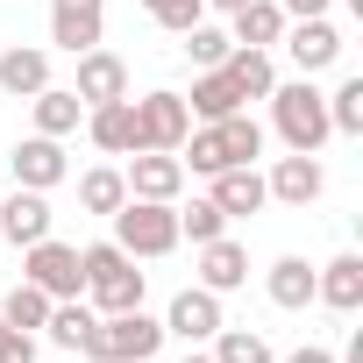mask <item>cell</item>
<instances>
[{"label":"cell","mask_w":363,"mask_h":363,"mask_svg":"<svg viewBox=\"0 0 363 363\" xmlns=\"http://www.w3.org/2000/svg\"><path fill=\"white\" fill-rule=\"evenodd\" d=\"M143 8H150V22L171 29V36H186L193 22H207V0H143Z\"/></svg>","instance_id":"33"},{"label":"cell","mask_w":363,"mask_h":363,"mask_svg":"<svg viewBox=\"0 0 363 363\" xmlns=\"http://www.w3.org/2000/svg\"><path fill=\"white\" fill-rule=\"evenodd\" d=\"M164 335H178V342H214V335H221V292L186 285V292L171 299V313H164Z\"/></svg>","instance_id":"13"},{"label":"cell","mask_w":363,"mask_h":363,"mask_svg":"<svg viewBox=\"0 0 363 363\" xmlns=\"http://www.w3.org/2000/svg\"><path fill=\"white\" fill-rule=\"evenodd\" d=\"M43 328H50L57 349H79L86 328H93V306H79V299H50V320H43Z\"/></svg>","instance_id":"31"},{"label":"cell","mask_w":363,"mask_h":363,"mask_svg":"<svg viewBox=\"0 0 363 363\" xmlns=\"http://www.w3.org/2000/svg\"><path fill=\"white\" fill-rule=\"evenodd\" d=\"M207 8H221V15H235V8H242V0H207Z\"/></svg>","instance_id":"37"},{"label":"cell","mask_w":363,"mask_h":363,"mask_svg":"<svg viewBox=\"0 0 363 363\" xmlns=\"http://www.w3.org/2000/svg\"><path fill=\"white\" fill-rule=\"evenodd\" d=\"M228 36H235L242 50H271V43L285 36V8H278V0H242V8L228 15Z\"/></svg>","instance_id":"21"},{"label":"cell","mask_w":363,"mask_h":363,"mask_svg":"<svg viewBox=\"0 0 363 363\" xmlns=\"http://www.w3.org/2000/svg\"><path fill=\"white\" fill-rule=\"evenodd\" d=\"M242 107H250V100H242V86H235L221 65H214V72H200V79H193V93H186V114H193V121H228V114H242Z\"/></svg>","instance_id":"19"},{"label":"cell","mask_w":363,"mask_h":363,"mask_svg":"<svg viewBox=\"0 0 363 363\" xmlns=\"http://www.w3.org/2000/svg\"><path fill=\"white\" fill-rule=\"evenodd\" d=\"M86 135H93V150L128 157V150H135V114H128V100H100V107H86Z\"/></svg>","instance_id":"22"},{"label":"cell","mask_w":363,"mask_h":363,"mask_svg":"<svg viewBox=\"0 0 363 363\" xmlns=\"http://www.w3.org/2000/svg\"><path fill=\"white\" fill-rule=\"evenodd\" d=\"M128 114H135V150H171L178 157V143L193 135L186 93H143V100H128Z\"/></svg>","instance_id":"7"},{"label":"cell","mask_w":363,"mask_h":363,"mask_svg":"<svg viewBox=\"0 0 363 363\" xmlns=\"http://www.w3.org/2000/svg\"><path fill=\"white\" fill-rule=\"evenodd\" d=\"M207 356H214V363H278V356H271V342H264L257 328H228V320H221V335H214V349H207Z\"/></svg>","instance_id":"27"},{"label":"cell","mask_w":363,"mask_h":363,"mask_svg":"<svg viewBox=\"0 0 363 363\" xmlns=\"http://www.w3.org/2000/svg\"><path fill=\"white\" fill-rule=\"evenodd\" d=\"M43 86H50V50H29V43L0 50V93H15V100H36Z\"/></svg>","instance_id":"20"},{"label":"cell","mask_w":363,"mask_h":363,"mask_svg":"<svg viewBox=\"0 0 363 363\" xmlns=\"http://www.w3.org/2000/svg\"><path fill=\"white\" fill-rule=\"evenodd\" d=\"M264 193H271V200H285V207H313V200L328 193V171H320V157L292 150V157H278V164H271Z\"/></svg>","instance_id":"12"},{"label":"cell","mask_w":363,"mask_h":363,"mask_svg":"<svg viewBox=\"0 0 363 363\" xmlns=\"http://www.w3.org/2000/svg\"><path fill=\"white\" fill-rule=\"evenodd\" d=\"M228 221H250V214H264L271 207V193H264V171L257 164H235V171H214V193H207Z\"/></svg>","instance_id":"15"},{"label":"cell","mask_w":363,"mask_h":363,"mask_svg":"<svg viewBox=\"0 0 363 363\" xmlns=\"http://www.w3.org/2000/svg\"><path fill=\"white\" fill-rule=\"evenodd\" d=\"M328 128L335 135H363V79H342L328 93Z\"/></svg>","instance_id":"30"},{"label":"cell","mask_w":363,"mask_h":363,"mask_svg":"<svg viewBox=\"0 0 363 363\" xmlns=\"http://www.w3.org/2000/svg\"><path fill=\"white\" fill-rule=\"evenodd\" d=\"M285 57L299 65V79H313V72H328L335 57H342V29L328 22V15H306V22H285Z\"/></svg>","instance_id":"9"},{"label":"cell","mask_w":363,"mask_h":363,"mask_svg":"<svg viewBox=\"0 0 363 363\" xmlns=\"http://www.w3.org/2000/svg\"><path fill=\"white\" fill-rule=\"evenodd\" d=\"M79 264H86V299L100 306V313H128V306H143V271H135V257L121 250V242H93V250H79Z\"/></svg>","instance_id":"5"},{"label":"cell","mask_w":363,"mask_h":363,"mask_svg":"<svg viewBox=\"0 0 363 363\" xmlns=\"http://www.w3.org/2000/svg\"><path fill=\"white\" fill-rule=\"evenodd\" d=\"M313 299L335 306V313H356V306H363V257L342 250L335 264H313Z\"/></svg>","instance_id":"17"},{"label":"cell","mask_w":363,"mask_h":363,"mask_svg":"<svg viewBox=\"0 0 363 363\" xmlns=\"http://www.w3.org/2000/svg\"><path fill=\"white\" fill-rule=\"evenodd\" d=\"M121 200H128V178H121L114 164H93V171L79 178V207H86V214H114Z\"/></svg>","instance_id":"26"},{"label":"cell","mask_w":363,"mask_h":363,"mask_svg":"<svg viewBox=\"0 0 363 363\" xmlns=\"http://www.w3.org/2000/svg\"><path fill=\"white\" fill-rule=\"evenodd\" d=\"M107 221H114V242H121L135 264L171 257L178 242H186V235H178V200H121Z\"/></svg>","instance_id":"4"},{"label":"cell","mask_w":363,"mask_h":363,"mask_svg":"<svg viewBox=\"0 0 363 363\" xmlns=\"http://www.w3.org/2000/svg\"><path fill=\"white\" fill-rule=\"evenodd\" d=\"M264 100H271V128H278V143L320 157V143L335 135V128H328V93H320L313 79H292V86H271Z\"/></svg>","instance_id":"2"},{"label":"cell","mask_w":363,"mask_h":363,"mask_svg":"<svg viewBox=\"0 0 363 363\" xmlns=\"http://www.w3.org/2000/svg\"><path fill=\"white\" fill-rule=\"evenodd\" d=\"M128 200H178L186 193V164L171 150H128Z\"/></svg>","instance_id":"11"},{"label":"cell","mask_w":363,"mask_h":363,"mask_svg":"<svg viewBox=\"0 0 363 363\" xmlns=\"http://www.w3.org/2000/svg\"><path fill=\"white\" fill-rule=\"evenodd\" d=\"M72 93H79L86 107H100V100H128V65H121L114 50H79V79H72Z\"/></svg>","instance_id":"16"},{"label":"cell","mask_w":363,"mask_h":363,"mask_svg":"<svg viewBox=\"0 0 363 363\" xmlns=\"http://www.w3.org/2000/svg\"><path fill=\"white\" fill-rule=\"evenodd\" d=\"M264 157V128L250 114H228V121H193V135L178 143V164L214 178V171H235V164H257Z\"/></svg>","instance_id":"1"},{"label":"cell","mask_w":363,"mask_h":363,"mask_svg":"<svg viewBox=\"0 0 363 363\" xmlns=\"http://www.w3.org/2000/svg\"><path fill=\"white\" fill-rule=\"evenodd\" d=\"M0 363H36V335H22V328L0 320Z\"/></svg>","instance_id":"34"},{"label":"cell","mask_w":363,"mask_h":363,"mask_svg":"<svg viewBox=\"0 0 363 363\" xmlns=\"http://www.w3.org/2000/svg\"><path fill=\"white\" fill-rule=\"evenodd\" d=\"M200 285H207V292H242V285H250V250H242L235 235L200 242Z\"/></svg>","instance_id":"18"},{"label":"cell","mask_w":363,"mask_h":363,"mask_svg":"<svg viewBox=\"0 0 363 363\" xmlns=\"http://www.w3.org/2000/svg\"><path fill=\"white\" fill-rule=\"evenodd\" d=\"M228 50H235V36H228V29H214V22H193V29H186V57H193L200 72L228 65Z\"/></svg>","instance_id":"29"},{"label":"cell","mask_w":363,"mask_h":363,"mask_svg":"<svg viewBox=\"0 0 363 363\" xmlns=\"http://www.w3.org/2000/svg\"><path fill=\"white\" fill-rule=\"evenodd\" d=\"M0 320H8V328H22V335H36V328L50 320V292H36V285L22 278L8 299H0Z\"/></svg>","instance_id":"28"},{"label":"cell","mask_w":363,"mask_h":363,"mask_svg":"<svg viewBox=\"0 0 363 363\" xmlns=\"http://www.w3.org/2000/svg\"><path fill=\"white\" fill-rule=\"evenodd\" d=\"M29 107H36V135H57V143L79 135V121H86V100H79L72 86H43Z\"/></svg>","instance_id":"23"},{"label":"cell","mask_w":363,"mask_h":363,"mask_svg":"<svg viewBox=\"0 0 363 363\" xmlns=\"http://www.w3.org/2000/svg\"><path fill=\"white\" fill-rule=\"evenodd\" d=\"M264 292H271V306H285V313L313 306V264H306V257H278L271 278H264Z\"/></svg>","instance_id":"24"},{"label":"cell","mask_w":363,"mask_h":363,"mask_svg":"<svg viewBox=\"0 0 363 363\" xmlns=\"http://www.w3.org/2000/svg\"><path fill=\"white\" fill-rule=\"evenodd\" d=\"M22 278H29L36 292H50V299H79V292H86V264H79V250L57 242V235H43V242L22 250Z\"/></svg>","instance_id":"6"},{"label":"cell","mask_w":363,"mask_h":363,"mask_svg":"<svg viewBox=\"0 0 363 363\" xmlns=\"http://www.w3.org/2000/svg\"><path fill=\"white\" fill-rule=\"evenodd\" d=\"M50 200L43 193H29V186H15L8 200H0V242H15V250H29V242H43L50 235Z\"/></svg>","instance_id":"14"},{"label":"cell","mask_w":363,"mask_h":363,"mask_svg":"<svg viewBox=\"0 0 363 363\" xmlns=\"http://www.w3.org/2000/svg\"><path fill=\"white\" fill-rule=\"evenodd\" d=\"M285 363H335V356H328V349H313V342H306V349H292V356H285Z\"/></svg>","instance_id":"36"},{"label":"cell","mask_w":363,"mask_h":363,"mask_svg":"<svg viewBox=\"0 0 363 363\" xmlns=\"http://www.w3.org/2000/svg\"><path fill=\"white\" fill-rule=\"evenodd\" d=\"M79 349H86L93 363H150V356L164 349V320L143 313V306H128V313H93V328H86Z\"/></svg>","instance_id":"3"},{"label":"cell","mask_w":363,"mask_h":363,"mask_svg":"<svg viewBox=\"0 0 363 363\" xmlns=\"http://www.w3.org/2000/svg\"><path fill=\"white\" fill-rule=\"evenodd\" d=\"M107 36V0H50V43L57 50H100Z\"/></svg>","instance_id":"10"},{"label":"cell","mask_w":363,"mask_h":363,"mask_svg":"<svg viewBox=\"0 0 363 363\" xmlns=\"http://www.w3.org/2000/svg\"><path fill=\"white\" fill-rule=\"evenodd\" d=\"M8 171H15V186L50 193V186H65V178H72V157H65L57 135H22V143L8 150Z\"/></svg>","instance_id":"8"},{"label":"cell","mask_w":363,"mask_h":363,"mask_svg":"<svg viewBox=\"0 0 363 363\" xmlns=\"http://www.w3.org/2000/svg\"><path fill=\"white\" fill-rule=\"evenodd\" d=\"M178 235H193V250H200V242L228 235V214H221L214 200H193V207H178Z\"/></svg>","instance_id":"32"},{"label":"cell","mask_w":363,"mask_h":363,"mask_svg":"<svg viewBox=\"0 0 363 363\" xmlns=\"http://www.w3.org/2000/svg\"><path fill=\"white\" fill-rule=\"evenodd\" d=\"M186 363H214V356H200V349H193V356H186Z\"/></svg>","instance_id":"38"},{"label":"cell","mask_w":363,"mask_h":363,"mask_svg":"<svg viewBox=\"0 0 363 363\" xmlns=\"http://www.w3.org/2000/svg\"><path fill=\"white\" fill-rule=\"evenodd\" d=\"M285 22H306V15H328V0H278Z\"/></svg>","instance_id":"35"},{"label":"cell","mask_w":363,"mask_h":363,"mask_svg":"<svg viewBox=\"0 0 363 363\" xmlns=\"http://www.w3.org/2000/svg\"><path fill=\"white\" fill-rule=\"evenodd\" d=\"M221 72H228V79L242 86V100H264V93L278 86V65H271V50H242V43H235Z\"/></svg>","instance_id":"25"}]
</instances>
